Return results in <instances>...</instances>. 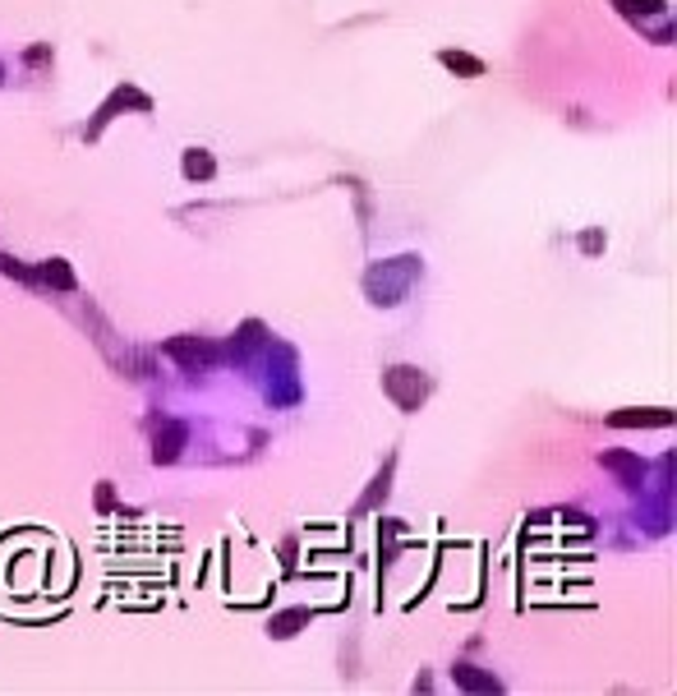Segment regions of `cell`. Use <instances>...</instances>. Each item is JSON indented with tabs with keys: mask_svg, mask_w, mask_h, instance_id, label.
Segmentation results:
<instances>
[{
	"mask_svg": "<svg viewBox=\"0 0 677 696\" xmlns=\"http://www.w3.org/2000/svg\"><path fill=\"white\" fill-rule=\"evenodd\" d=\"M415 277H419V258L401 254V258H388V263H373L364 272V291H369L373 305H401Z\"/></svg>",
	"mask_w": 677,
	"mask_h": 696,
	"instance_id": "6da1fadb",
	"label": "cell"
},
{
	"mask_svg": "<svg viewBox=\"0 0 677 696\" xmlns=\"http://www.w3.org/2000/svg\"><path fill=\"white\" fill-rule=\"evenodd\" d=\"M383 392L401 406V410H419L424 397H429V374L415 369V365H392L383 374Z\"/></svg>",
	"mask_w": 677,
	"mask_h": 696,
	"instance_id": "7a4b0ae2",
	"label": "cell"
},
{
	"mask_svg": "<svg viewBox=\"0 0 677 696\" xmlns=\"http://www.w3.org/2000/svg\"><path fill=\"white\" fill-rule=\"evenodd\" d=\"M162 351H167L176 365H185L189 374H194V369H207V365L221 360V351H217L212 341H203V337H171V341L162 346Z\"/></svg>",
	"mask_w": 677,
	"mask_h": 696,
	"instance_id": "3957f363",
	"label": "cell"
},
{
	"mask_svg": "<svg viewBox=\"0 0 677 696\" xmlns=\"http://www.w3.org/2000/svg\"><path fill=\"white\" fill-rule=\"evenodd\" d=\"M599 466H604V470H613L618 475V484H622V489H632V494H641V484H645V461L636 457V452H599Z\"/></svg>",
	"mask_w": 677,
	"mask_h": 696,
	"instance_id": "277c9868",
	"label": "cell"
},
{
	"mask_svg": "<svg viewBox=\"0 0 677 696\" xmlns=\"http://www.w3.org/2000/svg\"><path fill=\"white\" fill-rule=\"evenodd\" d=\"M609 425L613 429H668L672 425V410H663V406H650V410L627 406V410H613L609 415Z\"/></svg>",
	"mask_w": 677,
	"mask_h": 696,
	"instance_id": "5b68a950",
	"label": "cell"
},
{
	"mask_svg": "<svg viewBox=\"0 0 677 696\" xmlns=\"http://www.w3.org/2000/svg\"><path fill=\"white\" fill-rule=\"evenodd\" d=\"M185 439H189V425H180V420H167V425L157 429V439H153V461H157V466H171V461L180 457Z\"/></svg>",
	"mask_w": 677,
	"mask_h": 696,
	"instance_id": "8992f818",
	"label": "cell"
},
{
	"mask_svg": "<svg viewBox=\"0 0 677 696\" xmlns=\"http://www.w3.org/2000/svg\"><path fill=\"white\" fill-rule=\"evenodd\" d=\"M120 106H138V111H153V102H147V97H143L138 88H116V93H111V102H106V106L97 111V125L88 129V138H97V129H102V125H106V120H111L116 111H120Z\"/></svg>",
	"mask_w": 677,
	"mask_h": 696,
	"instance_id": "52a82bcc",
	"label": "cell"
},
{
	"mask_svg": "<svg viewBox=\"0 0 677 696\" xmlns=\"http://www.w3.org/2000/svg\"><path fill=\"white\" fill-rule=\"evenodd\" d=\"M37 282L51 287V291H74V287H79V277H74V267H69L65 258H46V263L37 267Z\"/></svg>",
	"mask_w": 677,
	"mask_h": 696,
	"instance_id": "ba28073f",
	"label": "cell"
},
{
	"mask_svg": "<svg viewBox=\"0 0 677 696\" xmlns=\"http://www.w3.org/2000/svg\"><path fill=\"white\" fill-rule=\"evenodd\" d=\"M451 682H457L461 691H502V682L493 673L475 669V664H457V669H451Z\"/></svg>",
	"mask_w": 677,
	"mask_h": 696,
	"instance_id": "9c48e42d",
	"label": "cell"
},
{
	"mask_svg": "<svg viewBox=\"0 0 677 696\" xmlns=\"http://www.w3.org/2000/svg\"><path fill=\"white\" fill-rule=\"evenodd\" d=\"M180 171H185V180H212L217 176V162H212L207 148H189L185 162H180Z\"/></svg>",
	"mask_w": 677,
	"mask_h": 696,
	"instance_id": "30bf717a",
	"label": "cell"
},
{
	"mask_svg": "<svg viewBox=\"0 0 677 696\" xmlns=\"http://www.w3.org/2000/svg\"><path fill=\"white\" fill-rule=\"evenodd\" d=\"M438 60L451 69V75H466V79H480L484 75V60H475L466 51H438Z\"/></svg>",
	"mask_w": 677,
	"mask_h": 696,
	"instance_id": "8fae6325",
	"label": "cell"
},
{
	"mask_svg": "<svg viewBox=\"0 0 677 696\" xmlns=\"http://www.w3.org/2000/svg\"><path fill=\"white\" fill-rule=\"evenodd\" d=\"M305 622H309V609H286V613H277V618L268 622V632L286 641V637H295L299 628H305Z\"/></svg>",
	"mask_w": 677,
	"mask_h": 696,
	"instance_id": "7c38bea8",
	"label": "cell"
},
{
	"mask_svg": "<svg viewBox=\"0 0 677 696\" xmlns=\"http://www.w3.org/2000/svg\"><path fill=\"white\" fill-rule=\"evenodd\" d=\"M613 5H618L627 19H654V15H668V0H613Z\"/></svg>",
	"mask_w": 677,
	"mask_h": 696,
	"instance_id": "4fadbf2b",
	"label": "cell"
},
{
	"mask_svg": "<svg viewBox=\"0 0 677 696\" xmlns=\"http://www.w3.org/2000/svg\"><path fill=\"white\" fill-rule=\"evenodd\" d=\"M268 337H263V323H245L240 332H236V341H231V356L236 360H245L249 351H254V346H263Z\"/></svg>",
	"mask_w": 677,
	"mask_h": 696,
	"instance_id": "5bb4252c",
	"label": "cell"
},
{
	"mask_svg": "<svg viewBox=\"0 0 677 696\" xmlns=\"http://www.w3.org/2000/svg\"><path fill=\"white\" fill-rule=\"evenodd\" d=\"M0 272L15 277V282H24V287H42V282H37V267H24V263L10 258V254H0Z\"/></svg>",
	"mask_w": 677,
	"mask_h": 696,
	"instance_id": "9a60e30c",
	"label": "cell"
},
{
	"mask_svg": "<svg viewBox=\"0 0 677 696\" xmlns=\"http://www.w3.org/2000/svg\"><path fill=\"white\" fill-rule=\"evenodd\" d=\"M388 479H392V461L383 466V475H379V479H373V489H369V494L359 499V512H369V508L379 503V499H388Z\"/></svg>",
	"mask_w": 677,
	"mask_h": 696,
	"instance_id": "2e32d148",
	"label": "cell"
},
{
	"mask_svg": "<svg viewBox=\"0 0 677 696\" xmlns=\"http://www.w3.org/2000/svg\"><path fill=\"white\" fill-rule=\"evenodd\" d=\"M581 249H585V254H594V249H604V236H599V231L581 236Z\"/></svg>",
	"mask_w": 677,
	"mask_h": 696,
	"instance_id": "e0dca14e",
	"label": "cell"
},
{
	"mask_svg": "<svg viewBox=\"0 0 677 696\" xmlns=\"http://www.w3.org/2000/svg\"><path fill=\"white\" fill-rule=\"evenodd\" d=\"M24 60H28V65H46V60H51V46H33Z\"/></svg>",
	"mask_w": 677,
	"mask_h": 696,
	"instance_id": "ac0fdd59",
	"label": "cell"
},
{
	"mask_svg": "<svg viewBox=\"0 0 677 696\" xmlns=\"http://www.w3.org/2000/svg\"><path fill=\"white\" fill-rule=\"evenodd\" d=\"M111 499H116V494H111V484H102V489H97V508L106 512V508H111Z\"/></svg>",
	"mask_w": 677,
	"mask_h": 696,
	"instance_id": "d6986e66",
	"label": "cell"
},
{
	"mask_svg": "<svg viewBox=\"0 0 677 696\" xmlns=\"http://www.w3.org/2000/svg\"><path fill=\"white\" fill-rule=\"evenodd\" d=\"M0 79H5V69H0Z\"/></svg>",
	"mask_w": 677,
	"mask_h": 696,
	"instance_id": "ffe728a7",
	"label": "cell"
}]
</instances>
